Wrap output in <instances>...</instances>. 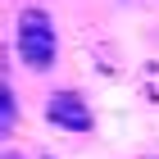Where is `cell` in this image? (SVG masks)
<instances>
[{"label": "cell", "mask_w": 159, "mask_h": 159, "mask_svg": "<svg viewBox=\"0 0 159 159\" xmlns=\"http://www.w3.org/2000/svg\"><path fill=\"white\" fill-rule=\"evenodd\" d=\"M18 59L32 68V73H50L55 59H59V37H55V23L50 14L27 5L18 14Z\"/></svg>", "instance_id": "6da1fadb"}, {"label": "cell", "mask_w": 159, "mask_h": 159, "mask_svg": "<svg viewBox=\"0 0 159 159\" xmlns=\"http://www.w3.org/2000/svg\"><path fill=\"white\" fill-rule=\"evenodd\" d=\"M46 123L59 127V132H73V136L96 132V114L77 91H50L46 96Z\"/></svg>", "instance_id": "7a4b0ae2"}, {"label": "cell", "mask_w": 159, "mask_h": 159, "mask_svg": "<svg viewBox=\"0 0 159 159\" xmlns=\"http://www.w3.org/2000/svg\"><path fill=\"white\" fill-rule=\"evenodd\" d=\"M18 127V100H14V86H0V132H14Z\"/></svg>", "instance_id": "3957f363"}, {"label": "cell", "mask_w": 159, "mask_h": 159, "mask_svg": "<svg viewBox=\"0 0 159 159\" xmlns=\"http://www.w3.org/2000/svg\"><path fill=\"white\" fill-rule=\"evenodd\" d=\"M5 159H27V155H18V150H9V155H5Z\"/></svg>", "instance_id": "277c9868"}]
</instances>
